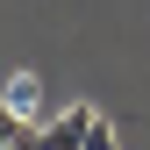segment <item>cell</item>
Listing matches in <instances>:
<instances>
[{"label": "cell", "mask_w": 150, "mask_h": 150, "mask_svg": "<svg viewBox=\"0 0 150 150\" xmlns=\"http://www.w3.org/2000/svg\"><path fill=\"white\" fill-rule=\"evenodd\" d=\"M86 150H122V136L107 129V115H93V129H86Z\"/></svg>", "instance_id": "3957f363"}, {"label": "cell", "mask_w": 150, "mask_h": 150, "mask_svg": "<svg viewBox=\"0 0 150 150\" xmlns=\"http://www.w3.org/2000/svg\"><path fill=\"white\" fill-rule=\"evenodd\" d=\"M22 129H29V122H22V115H14V107H7V100H0V150H14V136H22Z\"/></svg>", "instance_id": "277c9868"}, {"label": "cell", "mask_w": 150, "mask_h": 150, "mask_svg": "<svg viewBox=\"0 0 150 150\" xmlns=\"http://www.w3.org/2000/svg\"><path fill=\"white\" fill-rule=\"evenodd\" d=\"M86 129H93V107H57L43 122V150H86Z\"/></svg>", "instance_id": "6da1fadb"}, {"label": "cell", "mask_w": 150, "mask_h": 150, "mask_svg": "<svg viewBox=\"0 0 150 150\" xmlns=\"http://www.w3.org/2000/svg\"><path fill=\"white\" fill-rule=\"evenodd\" d=\"M0 100L14 107L22 122H50V100H43V79H29V71H14V86L0 93Z\"/></svg>", "instance_id": "7a4b0ae2"}]
</instances>
